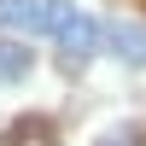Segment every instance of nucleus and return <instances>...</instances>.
<instances>
[{"label": "nucleus", "mask_w": 146, "mask_h": 146, "mask_svg": "<svg viewBox=\"0 0 146 146\" xmlns=\"http://www.w3.org/2000/svg\"><path fill=\"white\" fill-rule=\"evenodd\" d=\"M0 146H58V123L41 117V111H23L18 123L0 135Z\"/></svg>", "instance_id": "obj_4"}, {"label": "nucleus", "mask_w": 146, "mask_h": 146, "mask_svg": "<svg viewBox=\"0 0 146 146\" xmlns=\"http://www.w3.org/2000/svg\"><path fill=\"white\" fill-rule=\"evenodd\" d=\"M70 0H0V29H47L58 35L70 18Z\"/></svg>", "instance_id": "obj_1"}, {"label": "nucleus", "mask_w": 146, "mask_h": 146, "mask_svg": "<svg viewBox=\"0 0 146 146\" xmlns=\"http://www.w3.org/2000/svg\"><path fill=\"white\" fill-rule=\"evenodd\" d=\"M29 64H35L29 47L12 41V35H0V82H23V76H29Z\"/></svg>", "instance_id": "obj_5"}, {"label": "nucleus", "mask_w": 146, "mask_h": 146, "mask_svg": "<svg viewBox=\"0 0 146 146\" xmlns=\"http://www.w3.org/2000/svg\"><path fill=\"white\" fill-rule=\"evenodd\" d=\"M53 41H58V58H64L70 70H76L82 58L94 53V47H105V41H100V23H94L88 12H70V18H64V29H58Z\"/></svg>", "instance_id": "obj_2"}, {"label": "nucleus", "mask_w": 146, "mask_h": 146, "mask_svg": "<svg viewBox=\"0 0 146 146\" xmlns=\"http://www.w3.org/2000/svg\"><path fill=\"white\" fill-rule=\"evenodd\" d=\"M100 41L111 47L123 64H146V23H140V18H111V23H100Z\"/></svg>", "instance_id": "obj_3"}, {"label": "nucleus", "mask_w": 146, "mask_h": 146, "mask_svg": "<svg viewBox=\"0 0 146 146\" xmlns=\"http://www.w3.org/2000/svg\"><path fill=\"white\" fill-rule=\"evenodd\" d=\"M100 146H146V123H123L111 135H100Z\"/></svg>", "instance_id": "obj_6"}]
</instances>
